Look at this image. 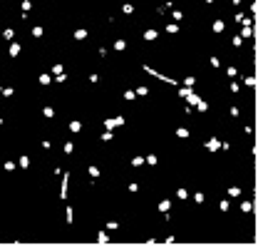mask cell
I'll return each mask as SVG.
<instances>
[{
	"mask_svg": "<svg viewBox=\"0 0 263 246\" xmlns=\"http://www.w3.org/2000/svg\"><path fill=\"white\" fill-rule=\"evenodd\" d=\"M114 50H117V52L127 50V40H114Z\"/></svg>",
	"mask_w": 263,
	"mask_h": 246,
	"instance_id": "obj_15",
	"label": "cell"
},
{
	"mask_svg": "<svg viewBox=\"0 0 263 246\" xmlns=\"http://www.w3.org/2000/svg\"><path fill=\"white\" fill-rule=\"evenodd\" d=\"M219 209H221V211H229V199H224V202H219Z\"/></svg>",
	"mask_w": 263,
	"mask_h": 246,
	"instance_id": "obj_40",
	"label": "cell"
},
{
	"mask_svg": "<svg viewBox=\"0 0 263 246\" xmlns=\"http://www.w3.org/2000/svg\"><path fill=\"white\" fill-rule=\"evenodd\" d=\"M107 229H109V231H114V229H119V221H107Z\"/></svg>",
	"mask_w": 263,
	"mask_h": 246,
	"instance_id": "obj_38",
	"label": "cell"
},
{
	"mask_svg": "<svg viewBox=\"0 0 263 246\" xmlns=\"http://www.w3.org/2000/svg\"><path fill=\"white\" fill-rule=\"evenodd\" d=\"M169 209H171V202H169V199H162V202H159V211H162V214H169Z\"/></svg>",
	"mask_w": 263,
	"mask_h": 246,
	"instance_id": "obj_5",
	"label": "cell"
},
{
	"mask_svg": "<svg viewBox=\"0 0 263 246\" xmlns=\"http://www.w3.org/2000/svg\"><path fill=\"white\" fill-rule=\"evenodd\" d=\"M231 92H233V95H238V92H241V85H238V82H236V80H233V82H231Z\"/></svg>",
	"mask_w": 263,
	"mask_h": 246,
	"instance_id": "obj_35",
	"label": "cell"
},
{
	"mask_svg": "<svg viewBox=\"0 0 263 246\" xmlns=\"http://www.w3.org/2000/svg\"><path fill=\"white\" fill-rule=\"evenodd\" d=\"M122 13H124V15H132V13H134V5H132V3H124V5H122Z\"/></svg>",
	"mask_w": 263,
	"mask_h": 246,
	"instance_id": "obj_22",
	"label": "cell"
},
{
	"mask_svg": "<svg viewBox=\"0 0 263 246\" xmlns=\"http://www.w3.org/2000/svg\"><path fill=\"white\" fill-rule=\"evenodd\" d=\"M144 162H147V164H157L159 157H157V154H149V157H144Z\"/></svg>",
	"mask_w": 263,
	"mask_h": 246,
	"instance_id": "obj_27",
	"label": "cell"
},
{
	"mask_svg": "<svg viewBox=\"0 0 263 246\" xmlns=\"http://www.w3.org/2000/svg\"><path fill=\"white\" fill-rule=\"evenodd\" d=\"M171 18H174V20H184V15H181V10H174V13H171Z\"/></svg>",
	"mask_w": 263,
	"mask_h": 246,
	"instance_id": "obj_43",
	"label": "cell"
},
{
	"mask_svg": "<svg viewBox=\"0 0 263 246\" xmlns=\"http://www.w3.org/2000/svg\"><path fill=\"white\" fill-rule=\"evenodd\" d=\"M241 45H243V37L236 35V37H233V47H241Z\"/></svg>",
	"mask_w": 263,
	"mask_h": 246,
	"instance_id": "obj_39",
	"label": "cell"
},
{
	"mask_svg": "<svg viewBox=\"0 0 263 246\" xmlns=\"http://www.w3.org/2000/svg\"><path fill=\"white\" fill-rule=\"evenodd\" d=\"M196 109H199V112H209V102L199 100V102H196Z\"/></svg>",
	"mask_w": 263,
	"mask_h": 246,
	"instance_id": "obj_24",
	"label": "cell"
},
{
	"mask_svg": "<svg viewBox=\"0 0 263 246\" xmlns=\"http://www.w3.org/2000/svg\"><path fill=\"white\" fill-rule=\"evenodd\" d=\"M204 3H209V5H211V3H216V0H204Z\"/></svg>",
	"mask_w": 263,
	"mask_h": 246,
	"instance_id": "obj_51",
	"label": "cell"
},
{
	"mask_svg": "<svg viewBox=\"0 0 263 246\" xmlns=\"http://www.w3.org/2000/svg\"><path fill=\"white\" fill-rule=\"evenodd\" d=\"M134 97H137V95H134V90H127V92H124V100H134Z\"/></svg>",
	"mask_w": 263,
	"mask_h": 246,
	"instance_id": "obj_45",
	"label": "cell"
},
{
	"mask_svg": "<svg viewBox=\"0 0 263 246\" xmlns=\"http://www.w3.org/2000/svg\"><path fill=\"white\" fill-rule=\"evenodd\" d=\"M176 196H179V199H186V196H189V191H186L184 186H179V189H176Z\"/></svg>",
	"mask_w": 263,
	"mask_h": 246,
	"instance_id": "obj_28",
	"label": "cell"
},
{
	"mask_svg": "<svg viewBox=\"0 0 263 246\" xmlns=\"http://www.w3.org/2000/svg\"><path fill=\"white\" fill-rule=\"evenodd\" d=\"M189 95H191V87H179V97L181 100H186Z\"/></svg>",
	"mask_w": 263,
	"mask_h": 246,
	"instance_id": "obj_19",
	"label": "cell"
},
{
	"mask_svg": "<svg viewBox=\"0 0 263 246\" xmlns=\"http://www.w3.org/2000/svg\"><path fill=\"white\" fill-rule=\"evenodd\" d=\"M204 199H206L204 191H196V194H194V202H196V204H204Z\"/></svg>",
	"mask_w": 263,
	"mask_h": 246,
	"instance_id": "obj_32",
	"label": "cell"
},
{
	"mask_svg": "<svg viewBox=\"0 0 263 246\" xmlns=\"http://www.w3.org/2000/svg\"><path fill=\"white\" fill-rule=\"evenodd\" d=\"M97 241H99V244H109L112 239H109V234H107V231H99V234H97Z\"/></svg>",
	"mask_w": 263,
	"mask_h": 246,
	"instance_id": "obj_11",
	"label": "cell"
},
{
	"mask_svg": "<svg viewBox=\"0 0 263 246\" xmlns=\"http://www.w3.org/2000/svg\"><path fill=\"white\" fill-rule=\"evenodd\" d=\"M142 37H144V40H157V37H159V30H147Z\"/></svg>",
	"mask_w": 263,
	"mask_h": 246,
	"instance_id": "obj_13",
	"label": "cell"
},
{
	"mask_svg": "<svg viewBox=\"0 0 263 246\" xmlns=\"http://www.w3.org/2000/svg\"><path fill=\"white\" fill-rule=\"evenodd\" d=\"M129 191H132V194H137V191H139V184H137V181H129Z\"/></svg>",
	"mask_w": 263,
	"mask_h": 246,
	"instance_id": "obj_41",
	"label": "cell"
},
{
	"mask_svg": "<svg viewBox=\"0 0 263 246\" xmlns=\"http://www.w3.org/2000/svg\"><path fill=\"white\" fill-rule=\"evenodd\" d=\"M72 37H75V40H85V37H87V30H85V28H77Z\"/></svg>",
	"mask_w": 263,
	"mask_h": 246,
	"instance_id": "obj_12",
	"label": "cell"
},
{
	"mask_svg": "<svg viewBox=\"0 0 263 246\" xmlns=\"http://www.w3.org/2000/svg\"><path fill=\"white\" fill-rule=\"evenodd\" d=\"M251 209H253V204H251V202H241V211H246V214H248Z\"/></svg>",
	"mask_w": 263,
	"mask_h": 246,
	"instance_id": "obj_31",
	"label": "cell"
},
{
	"mask_svg": "<svg viewBox=\"0 0 263 246\" xmlns=\"http://www.w3.org/2000/svg\"><path fill=\"white\" fill-rule=\"evenodd\" d=\"M42 114H45L47 119H52V117H55V109H52V107L47 105V107H42Z\"/></svg>",
	"mask_w": 263,
	"mask_h": 246,
	"instance_id": "obj_21",
	"label": "cell"
},
{
	"mask_svg": "<svg viewBox=\"0 0 263 246\" xmlns=\"http://www.w3.org/2000/svg\"><path fill=\"white\" fill-rule=\"evenodd\" d=\"M206 149H209V152H216V149H221V139H216V137H211V139L206 142Z\"/></svg>",
	"mask_w": 263,
	"mask_h": 246,
	"instance_id": "obj_2",
	"label": "cell"
},
{
	"mask_svg": "<svg viewBox=\"0 0 263 246\" xmlns=\"http://www.w3.org/2000/svg\"><path fill=\"white\" fill-rule=\"evenodd\" d=\"M30 8H33V3H30V0H23V13H28Z\"/></svg>",
	"mask_w": 263,
	"mask_h": 246,
	"instance_id": "obj_42",
	"label": "cell"
},
{
	"mask_svg": "<svg viewBox=\"0 0 263 246\" xmlns=\"http://www.w3.org/2000/svg\"><path fill=\"white\" fill-rule=\"evenodd\" d=\"M251 35H253V30H251V25H246V28H243V33H241V37H243V40H248Z\"/></svg>",
	"mask_w": 263,
	"mask_h": 246,
	"instance_id": "obj_26",
	"label": "cell"
},
{
	"mask_svg": "<svg viewBox=\"0 0 263 246\" xmlns=\"http://www.w3.org/2000/svg\"><path fill=\"white\" fill-rule=\"evenodd\" d=\"M65 221H67V224L75 221V211H72V207H67V209H65Z\"/></svg>",
	"mask_w": 263,
	"mask_h": 246,
	"instance_id": "obj_14",
	"label": "cell"
},
{
	"mask_svg": "<svg viewBox=\"0 0 263 246\" xmlns=\"http://www.w3.org/2000/svg\"><path fill=\"white\" fill-rule=\"evenodd\" d=\"M0 95H3V97H13V95H15V90H13V87H3V85H0Z\"/></svg>",
	"mask_w": 263,
	"mask_h": 246,
	"instance_id": "obj_17",
	"label": "cell"
},
{
	"mask_svg": "<svg viewBox=\"0 0 263 246\" xmlns=\"http://www.w3.org/2000/svg\"><path fill=\"white\" fill-rule=\"evenodd\" d=\"M246 85H248V87H253V85H256V77H251V75H248V77H246Z\"/></svg>",
	"mask_w": 263,
	"mask_h": 246,
	"instance_id": "obj_47",
	"label": "cell"
},
{
	"mask_svg": "<svg viewBox=\"0 0 263 246\" xmlns=\"http://www.w3.org/2000/svg\"><path fill=\"white\" fill-rule=\"evenodd\" d=\"M166 33H169V35H176V33H179V25H176V23H169V25H166Z\"/></svg>",
	"mask_w": 263,
	"mask_h": 246,
	"instance_id": "obj_18",
	"label": "cell"
},
{
	"mask_svg": "<svg viewBox=\"0 0 263 246\" xmlns=\"http://www.w3.org/2000/svg\"><path fill=\"white\" fill-rule=\"evenodd\" d=\"M18 167H20V169H28V167H30V157H25V154H23V157L18 159Z\"/></svg>",
	"mask_w": 263,
	"mask_h": 246,
	"instance_id": "obj_9",
	"label": "cell"
},
{
	"mask_svg": "<svg viewBox=\"0 0 263 246\" xmlns=\"http://www.w3.org/2000/svg\"><path fill=\"white\" fill-rule=\"evenodd\" d=\"M8 52H10V57H18V55H20V42H13Z\"/></svg>",
	"mask_w": 263,
	"mask_h": 246,
	"instance_id": "obj_8",
	"label": "cell"
},
{
	"mask_svg": "<svg viewBox=\"0 0 263 246\" xmlns=\"http://www.w3.org/2000/svg\"><path fill=\"white\" fill-rule=\"evenodd\" d=\"M87 172H90V176H92V179H99V174H102L97 164H90V169H87Z\"/></svg>",
	"mask_w": 263,
	"mask_h": 246,
	"instance_id": "obj_10",
	"label": "cell"
},
{
	"mask_svg": "<svg viewBox=\"0 0 263 246\" xmlns=\"http://www.w3.org/2000/svg\"><path fill=\"white\" fill-rule=\"evenodd\" d=\"M112 139V132H109V129H107V132H104V134H102V142H109Z\"/></svg>",
	"mask_w": 263,
	"mask_h": 246,
	"instance_id": "obj_50",
	"label": "cell"
},
{
	"mask_svg": "<svg viewBox=\"0 0 263 246\" xmlns=\"http://www.w3.org/2000/svg\"><path fill=\"white\" fill-rule=\"evenodd\" d=\"M33 37H42V25H35L33 28Z\"/></svg>",
	"mask_w": 263,
	"mask_h": 246,
	"instance_id": "obj_33",
	"label": "cell"
},
{
	"mask_svg": "<svg viewBox=\"0 0 263 246\" xmlns=\"http://www.w3.org/2000/svg\"><path fill=\"white\" fill-rule=\"evenodd\" d=\"M211 30H214V33H224V30H226V25H224V20H214V25H211Z\"/></svg>",
	"mask_w": 263,
	"mask_h": 246,
	"instance_id": "obj_3",
	"label": "cell"
},
{
	"mask_svg": "<svg viewBox=\"0 0 263 246\" xmlns=\"http://www.w3.org/2000/svg\"><path fill=\"white\" fill-rule=\"evenodd\" d=\"M70 132H75V134L82 132V122H80V119H72V122H70Z\"/></svg>",
	"mask_w": 263,
	"mask_h": 246,
	"instance_id": "obj_4",
	"label": "cell"
},
{
	"mask_svg": "<svg viewBox=\"0 0 263 246\" xmlns=\"http://www.w3.org/2000/svg\"><path fill=\"white\" fill-rule=\"evenodd\" d=\"M229 196H241V186H231V189H229Z\"/></svg>",
	"mask_w": 263,
	"mask_h": 246,
	"instance_id": "obj_30",
	"label": "cell"
},
{
	"mask_svg": "<svg viewBox=\"0 0 263 246\" xmlns=\"http://www.w3.org/2000/svg\"><path fill=\"white\" fill-rule=\"evenodd\" d=\"M3 167H5V169H8V172H13V169H15V167H18V164H15V162H5V164H3Z\"/></svg>",
	"mask_w": 263,
	"mask_h": 246,
	"instance_id": "obj_44",
	"label": "cell"
},
{
	"mask_svg": "<svg viewBox=\"0 0 263 246\" xmlns=\"http://www.w3.org/2000/svg\"><path fill=\"white\" fill-rule=\"evenodd\" d=\"M134 95H137V97H147V95H149V87H144V85H142V87H137V90H134Z\"/></svg>",
	"mask_w": 263,
	"mask_h": 246,
	"instance_id": "obj_16",
	"label": "cell"
},
{
	"mask_svg": "<svg viewBox=\"0 0 263 246\" xmlns=\"http://www.w3.org/2000/svg\"><path fill=\"white\" fill-rule=\"evenodd\" d=\"M67 179H70V174L65 172V176H62V189H60V196L62 199H67Z\"/></svg>",
	"mask_w": 263,
	"mask_h": 246,
	"instance_id": "obj_6",
	"label": "cell"
},
{
	"mask_svg": "<svg viewBox=\"0 0 263 246\" xmlns=\"http://www.w3.org/2000/svg\"><path fill=\"white\" fill-rule=\"evenodd\" d=\"M62 152H65V154H72V152H75V142L67 139L65 144H62Z\"/></svg>",
	"mask_w": 263,
	"mask_h": 246,
	"instance_id": "obj_7",
	"label": "cell"
},
{
	"mask_svg": "<svg viewBox=\"0 0 263 246\" xmlns=\"http://www.w3.org/2000/svg\"><path fill=\"white\" fill-rule=\"evenodd\" d=\"M122 124H124V119H122V117H112V119H104V127H107L109 132H112L114 127H122Z\"/></svg>",
	"mask_w": 263,
	"mask_h": 246,
	"instance_id": "obj_1",
	"label": "cell"
},
{
	"mask_svg": "<svg viewBox=\"0 0 263 246\" xmlns=\"http://www.w3.org/2000/svg\"><path fill=\"white\" fill-rule=\"evenodd\" d=\"M3 37H5V40H13V37H15V30H13V28H5V30H3Z\"/></svg>",
	"mask_w": 263,
	"mask_h": 246,
	"instance_id": "obj_23",
	"label": "cell"
},
{
	"mask_svg": "<svg viewBox=\"0 0 263 246\" xmlns=\"http://www.w3.org/2000/svg\"><path fill=\"white\" fill-rule=\"evenodd\" d=\"M90 82H92V85H95V82H99V75H97V72H92V75H90Z\"/></svg>",
	"mask_w": 263,
	"mask_h": 246,
	"instance_id": "obj_49",
	"label": "cell"
},
{
	"mask_svg": "<svg viewBox=\"0 0 263 246\" xmlns=\"http://www.w3.org/2000/svg\"><path fill=\"white\" fill-rule=\"evenodd\" d=\"M62 72H65V70H62V65H60V62H57V65H52V75H62Z\"/></svg>",
	"mask_w": 263,
	"mask_h": 246,
	"instance_id": "obj_37",
	"label": "cell"
},
{
	"mask_svg": "<svg viewBox=\"0 0 263 246\" xmlns=\"http://www.w3.org/2000/svg\"><path fill=\"white\" fill-rule=\"evenodd\" d=\"M226 72H229V77H236V75H238V70H236L233 65H231V67H229V70H226Z\"/></svg>",
	"mask_w": 263,
	"mask_h": 246,
	"instance_id": "obj_48",
	"label": "cell"
},
{
	"mask_svg": "<svg viewBox=\"0 0 263 246\" xmlns=\"http://www.w3.org/2000/svg\"><path fill=\"white\" fill-rule=\"evenodd\" d=\"M50 82H52V75H45V72H42V75H40V85H50Z\"/></svg>",
	"mask_w": 263,
	"mask_h": 246,
	"instance_id": "obj_25",
	"label": "cell"
},
{
	"mask_svg": "<svg viewBox=\"0 0 263 246\" xmlns=\"http://www.w3.org/2000/svg\"><path fill=\"white\" fill-rule=\"evenodd\" d=\"M142 164H144V159H142V157H134V159H132V167H134V169H137V167H142Z\"/></svg>",
	"mask_w": 263,
	"mask_h": 246,
	"instance_id": "obj_36",
	"label": "cell"
},
{
	"mask_svg": "<svg viewBox=\"0 0 263 246\" xmlns=\"http://www.w3.org/2000/svg\"><path fill=\"white\" fill-rule=\"evenodd\" d=\"M194 85H196V77H186L184 80V87H194Z\"/></svg>",
	"mask_w": 263,
	"mask_h": 246,
	"instance_id": "obj_34",
	"label": "cell"
},
{
	"mask_svg": "<svg viewBox=\"0 0 263 246\" xmlns=\"http://www.w3.org/2000/svg\"><path fill=\"white\" fill-rule=\"evenodd\" d=\"M211 67H221V60L219 57H211Z\"/></svg>",
	"mask_w": 263,
	"mask_h": 246,
	"instance_id": "obj_46",
	"label": "cell"
},
{
	"mask_svg": "<svg viewBox=\"0 0 263 246\" xmlns=\"http://www.w3.org/2000/svg\"><path fill=\"white\" fill-rule=\"evenodd\" d=\"M176 137H179V139H186V137H189V129H186V127H179V129H176Z\"/></svg>",
	"mask_w": 263,
	"mask_h": 246,
	"instance_id": "obj_20",
	"label": "cell"
},
{
	"mask_svg": "<svg viewBox=\"0 0 263 246\" xmlns=\"http://www.w3.org/2000/svg\"><path fill=\"white\" fill-rule=\"evenodd\" d=\"M199 100H201V97H199V95H194V92H191V95L186 97V102H189V105H196Z\"/></svg>",
	"mask_w": 263,
	"mask_h": 246,
	"instance_id": "obj_29",
	"label": "cell"
},
{
	"mask_svg": "<svg viewBox=\"0 0 263 246\" xmlns=\"http://www.w3.org/2000/svg\"><path fill=\"white\" fill-rule=\"evenodd\" d=\"M0 124H3V119H0Z\"/></svg>",
	"mask_w": 263,
	"mask_h": 246,
	"instance_id": "obj_52",
	"label": "cell"
}]
</instances>
